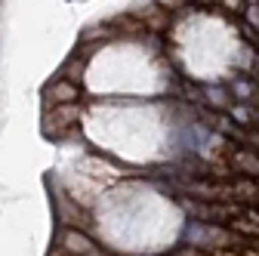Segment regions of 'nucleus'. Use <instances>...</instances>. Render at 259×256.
Listing matches in <instances>:
<instances>
[{"mask_svg":"<svg viewBox=\"0 0 259 256\" xmlns=\"http://www.w3.org/2000/svg\"><path fill=\"white\" fill-rule=\"evenodd\" d=\"M198 4H219V0H198Z\"/></svg>","mask_w":259,"mask_h":256,"instance_id":"obj_6","label":"nucleus"},{"mask_svg":"<svg viewBox=\"0 0 259 256\" xmlns=\"http://www.w3.org/2000/svg\"><path fill=\"white\" fill-rule=\"evenodd\" d=\"M244 16H247V22H250L253 28H259V4H250V7L244 10Z\"/></svg>","mask_w":259,"mask_h":256,"instance_id":"obj_3","label":"nucleus"},{"mask_svg":"<svg viewBox=\"0 0 259 256\" xmlns=\"http://www.w3.org/2000/svg\"><path fill=\"white\" fill-rule=\"evenodd\" d=\"M235 93H238V96H244V99H247V96L253 93V87H250V83H235Z\"/></svg>","mask_w":259,"mask_h":256,"instance_id":"obj_5","label":"nucleus"},{"mask_svg":"<svg viewBox=\"0 0 259 256\" xmlns=\"http://www.w3.org/2000/svg\"><path fill=\"white\" fill-rule=\"evenodd\" d=\"M47 99H53V102H59V105H71V102L80 99V90H77L71 80H56V83L47 90Z\"/></svg>","mask_w":259,"mask_h":256,"instance_id":"obj_2","label":"nucleus"},{"mask_svg":"<svg viewBox=\"0 0 259 256\" xmlns=\"http://www.w3.org/2000/svg\"><path fill=\"white\" fill-rule=\"evenodd\" d=\"M62 250L65 253H71V256H99V250H96V244L87 238V235H80V232H74V229H68L65 232V238H62Z\"/></svg>","mask_w":259,"mask_h":256,"instance_id":"obj_1","label":"nucleus"},{"mask_svg":"<svg viewBox=\"0 0 259 256\" xmlns=\"http://www.w3.org/2000/svg\"><path fill=\"white\" fill-rule=\"evenodd\" d=\"M219 4L225 10H232V13H244V0H219Z\"/></svg>","mask_w":259,"mask_h":256,"instance_id":"obj_4","label":"nucleus"}]
</instances>
